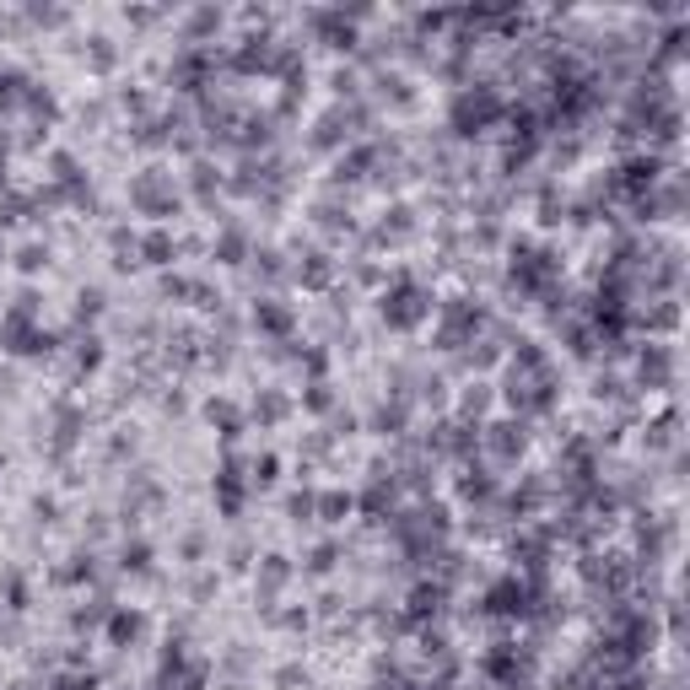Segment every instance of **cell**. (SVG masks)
Wrapping results in <instances>:
<instances>
[{"instance_id": "obj_13", "label": "cell", "mask_w": 690, "mask_h": 690, "mask_svg": "<svg viewBox=\"0 0 690 690\" xmlns=\"http://www.w3.org/2000/svg\"><path fill=\"white\" fill-rule=\"evenodd\" d=\"M254 324L270 329V335H286V329H291V313H286L281 302H259V308H254Z\"/></svg>"}, {"instance_id": "obj_16", "label": "cell", "mask_w": 690, "mask_h": 690, "mask_svg": "<svg viewBox=\"0 0 690 690\" xmlns=\"http://www.w3.org/2000/svg\"><path fill=\"white\" fill-rule=\"evenodd\" d=\"M140 254H146L151 264H167V259H173V237H167V232H151V237L140 243Z\"/></svg>"}, {"instance_id": "obj_22", "label": "cell", "mask_w": 690, "mask_h": 690, "mask_svg": "<svg viewBox=\"0 0 690 690\" xmlns=\"http://www.w3.org/2000/svg\"><path fill=\"white\" fill-rule=\"evenodd\" d=\"M211 27H221V11H194V16H189V38L211 32Z\"/></svg>"}, {"instance_id": "obj_10", "label": "cell", "mask_w": 690, "mask_h": 690, "mask_svg": "<svg viewBox=\"0 0 690 690\" xmlns=\"http://www.w3.org/2000/svg\"><path fill=\"white\" fill-rule=\"evenodd\" d=\"M205 70H211V54L189 49V54H178V59H173V70H167V76H173L178 86H200V81H205Z\"/></svg>"}, {"instance_id": "obj_28", "label": "cell", "mask_w": 690, "mask_h": 690, "mask_svg": "<svg viewBox=\"0 0 690 690\" xmlns=\"http://www.w3.org/2000/svg\"><path fill=\"white\" fill-rule=\"evenodd\" d=\"M43 264V248H22V270H38Z\"/></svg>"}, {"instance_id": "obj_27", "label": "cell", "mask_w": 690, "mask_h": 690, "mask_svg": "<svg viewBox=\"0 0 690 690\" xmlns=\"http://www.w3.org/2000/svg\"><path fill=\"white\" fill-rule=\"evenodd\" d=\"M211 184H216V173L200 162V167H194V189H200V194H211Z\"/></svg>"}, {"instance_id": "obj_26", "label": "cell", "mask_w": 690, "mask_h": 690, "mask_svg": "<svg viewBox=\"0 0 690 690\" xmlns=\"http://www.w3.org/2000/svg\"><path fill=\"white\" fill-rule=\"evenodd\" d=\"M146 556H151L146 545H130V551H124V567H135V572H146Z\"/></svg>"}, {"instance_id": "obj_7", "label": "cell", "mask_w": 690, "mask_h": 690, "mask_svg": "<svg viewBox=\"0 0 690 690\" xmlns=\"http://www.w3.org/2000/svg\"><path fill=\"white\" fill-rule=\"evenodd\" d=\"M486 324V313L475 308V302H448V313H443V329H437V340L443 345H464V335H475Z\"/></svg>"}, {"instance_id": "obj_19", "label": "cell", "mask_w": 690, "mask_h": 690, "mask_svg": "<svg viewBox=\"0 0 690 690\" xmlns=\"http://www.w3.org/2000/svg\"><path fill=\"white\" fill-rule=\"evenodd\" d=\"M664 372H669V356H664L659 345H653V351H642V378H664Z\"/></svg>"}, {"instance_id": "obj_12", "label": "cell", "mask_w": 690, "mask_h": 690, "mask_svg": "<svg viewBox=\"0 0 690 690\" xmlns=\"http://www.w3.org/2000/svg\"><path fill=\"white\" fill-rule=\"evenodd\" d=\"M286 578H291L286 556H264V572H259V594H264V599H275V594L286 588Z\"/></svg>"}, {"instance_id": "obj_1", "label": "cell", "mask_w": 690, "mask_h": 690, "mask_svg": "<svg viewBox=\"0 0 690 690\" xmlns=\"http://www.w3.org/2000/svg\"><path fill=\"white\" fill-rule=\"evenodd\" d=\"M507 399L518 405V410H551L556 405V378H551V362H545V351L540 345H518V356H513V372H507Z\"/></svg>"}, {"instance_id": "obj_21", "label": "cell", "mask_w": 690, "mask_h": 690, "mask_svg": "<svg viewBox=\"0 0 690 690\" xmlns=\"http://www.w3.org/2000/svg\"><path fill=\"white\" fill-rule=\"evenodd\" d=\"M389 502H394V486H383V480H378V486H372V491L362 497V507H367V513H383Z\"/></svg>"}, {"instance_id": "obj_20", "label": "cell", "mask_w": 690, "mask_h": 690, "mask_svg": "<svg viewBox=\"0 0 690 690\" xmlns=\"http://www.w3.org/2000/svg\"><path fill=\"white\" fill-rule=\"evenodd\" d=\"M459 491H464V497H491V475H480V470H470V475L459 480Z\"/></svg>"}, {"instance_id": "obj_2", "label": "cell", "mask_w": 690, "mask_h": 690, "mask_svg": "<svg viewBox=\"0 0 690 690\" xmlns=\"http://www.w3.org/2000/svg\"><path fill=\"white\" fill-rule=\"evenodd\" d=\"M502 113H507V103H502L491 86H464V92L453 97V108H448V119H453L459 135H480V130H491Z\"/></svg>"}, {"instance_id": "obj_8", "label": "cell", "mask_w": 690, "mask_h": 690, "mask_svg": "<svg viewBox=\"0 0 690 690\" xmlns=\"http://www.w3.org/2000/svg\"><path fill=\"white\" fill-rule=\"evenodd\" d=\"M626 194H642V189H653L659 184V157H632L626 167H621V178H615Z\"/></svg>"}, {"instance_id": "obj_24", "label": "cell", "mask_w": 690, "mask_h": 690, "mask_svg": "<svg viewBox=\"0 0 690 690\" xmlns=\"http://www.w3.org/2000/svg\"><path fill=\"white\" fill-rule=\"evenodd\" d=\"M254 410H259L264 421H281V416H286V399H281V394H264V399H259Z\"/></svg>"}, {"instance_id": "obj_6", "label": "cell", "mask_w": 690, "mask_h": 690, "mask_svg": "<svg viewBox=\"0 0 690 690\" xmlns=\"http://www.w3.org/2000/svg\"><path fill=\"white\" fill-rule=\"evenodd\" d=\"M130 200H135L146 216H167V211H173V184L151 167V173H140V178L130 184Z\"/></svg>"}, {"instance_id": "obj_11", "label": "cell", "mask_w": 690, "mask_h": 690, "mask_svg": "<svg viewBox=\"0 0 690 690\" xmlns=\"http://www.w3.org/2000/svg\"><path fill=\"white\" fill-rule=\"evenodd\" d=\"M216 502H221V513H237V507H243V480H237V464H227V470L216 475Z\"/></svg>"}, {"instance_id": "obj_5", "label": "cell", "mask_w": 690, "mask_h": 690, "mask_svg": "<svg viewBox=\"0 0 690 690\" xmlns=\"http://www.w3.org/2000/svg\"><path fill=\"white\" fill-rule=\"evenodd\" d=\"M534 594H540V588H529V583H518V578H502V583L486 588V610H491V615H507V621H524V615H534Z\"/></svg>"}, {"instance_id": "obj_29", "label": "cell", "mask_w": 690, "mask_h": 690, "mask_svg": "<svg viewBox=\"0 0 690 690\" xmlns=\"http://www.w3.org/2000/svg\"><path fill=\"white\" fill-rule=\"evenodd\" d=\"M254 475H259V486H264V480H275V459H259V464H254Z\"/></svg>"}, {"instance_id": "obj_9", "label": "cell", "mask_w": 690, "mask_h": 690, "mask_svg": "<svg viewBox=\"0 0 690 690\" xmlns=\"http://www.w3.org/2000/svg\"><path fill=\"white\" fill-rule=\"evenodd\" d=\"M486 443H491V453H497V459H518L529 437H524V426H518V421H497V426H486Z\"/></svg>"}, {"instance_id": "obj_17", "label": "cell", "mask_w": 690, "mask_h": 690, "mask_svg": "<svg viewBox=\"0 0 690 690\" xmlns=\"http://www.w3.org/2000/svg\"><path fill=\"white\" fill-rule=\"evenodd\" d=\"M108 637H113V642H130V637H140V615H124V610H119V615L108 621Z\"/></svg>"}, {"instance_id": "obj_3", "label": "cell", "mask_w": 690, "mask_h": 690, "mask_svg": "<svg viewBox=\"0 0 690 690\" xmlns=\"http://www.w3.org/2000/svg\"><path fill=\"white\" fill-rule=\"evenodd\" d=\"M426 313H432V297H426L410 275H399L394 291H383V318H389L394 329H416Z\"/></svg>"}, {"instance_id": "obj_4", "label": "cell", "mask_w": 690, "mask_h": 690, "mask_svg": "<svg viewBox=\"0 0 690 690\" xmlns=\"http://www.w3.org/2000/svg\"><path fill=\"white\" fill-rule=\"evenodd\" d=\"M551 281H556V254H545V248H534V243H518V248H513V286L545 291Z\"/></svg>"}, {"instance_id": "obj_30", "label": "cell", "mask_w": 690, "mask_h": 690, "mask_svg": "<svg viewBox=\"0 0 690 690\" xmlns=\"http://www.w3.org/2000/svg\"><path fill=\"white\" fill-rule=\"evenodd\" d=\"M54 690H92V680H81V675H65Z\"/></svg>"}, {"instance_id": "obj_18", "label": "cell", "mask_w": 690, "mask_h": 690, "mask_svg": "<svg viewBox=\"0 0 690 690\" xmlns=\"http://www.w3.org/2000/svg\"><path fill=\"white\" fill-rule=\"evenodd\" d=\"M302 281H308V286H324V281H329V259H324V254H308Z\"/></svg>"}, {"instance_id": "obj_14", "label": "cell", "mask_w": 690, "mask_h": 690, "mask_svg": "<svg viewBox=\"0 0 690 690\" xmlns=\"http://www.w3.org/2000/svg\"><path fill=\"white\" fill-rule=\"evenodd\" d=\"M205 421H211V426H221L227 437H232V432L243 426V416H237V410H232L227 399H211V405H205Z\"/></svg>"}, {"instance_id": "obj_15", "label": "cell", "mask_w": 690, "mask_h": 690, "mask_svg": "<svg viewBox=\"0 0 690 690\" xmlns=\"http://www.w3.org/2000/svg\"><path fill=\"white\" fill-rule=\"evenodd\" d=\"M437 605H443V588H437V583L410 594V615H416V621H421V615H437Z\"/></svg>"}, {"instance_id": "obj_25", "label": "cell", "mask_w": 690, "mask_h": 690, "mask_svg": "<svg viewBox=\"0 0 690 690\" xmlns=\"http://www.w3.org/2000/svg\"><path fill=\"white\" fill-rule=\"evenodd\" d=\"M216 254H221V259H227V264H237V254H243V232H227V237H221V248H216Z\"/></svg>"}, {"instance_id": "obj_23", "label": "cell", "mask_w": 690, "mask_h": 690, "mask_svg": "<svg viewBox=\"0 0 690 690\" xmlns=\"http://www.w3.org/2000/svg\"><path fill=\"white\" fill-rule=\"evenodd\" d=\"M318 513H324V518H340V513H351V497L329 491V497H318Z\"/></svg>"}]
</instances>
